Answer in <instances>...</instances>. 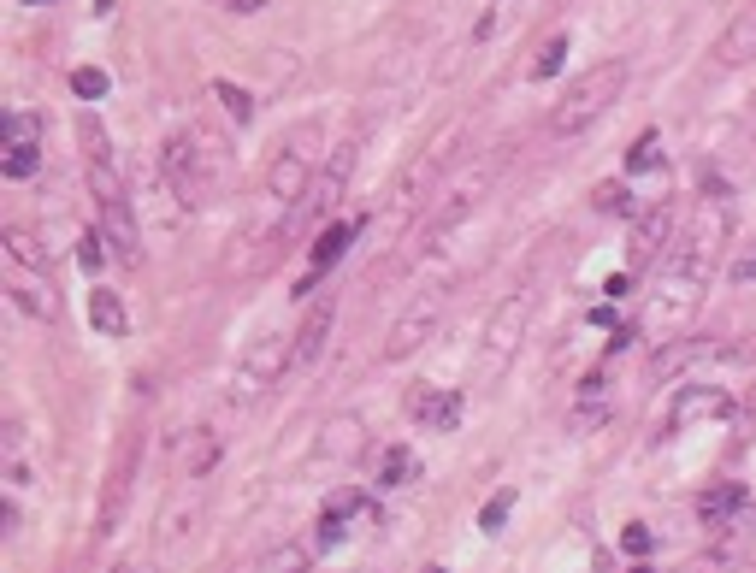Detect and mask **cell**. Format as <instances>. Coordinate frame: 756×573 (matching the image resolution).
<instances>
[{"instance_id":"cell-13","label":"cell","mask_w":756,"mask_h":573,"mask_svg":"<svg viewBox=\"0 0 756 573\" xmlns=\"http://www.w3.org/2000/svg\"><path fill=\"white\" fill-rule=\"evenodd\" d=\"M408 414H414L426 432H455L461 414H467V396H461V390H414V396H408Z\"/></svg>"},{"instance_id":"cell-25","label":"cell","mask_w":756,"mask_h":573,"mask_svg":"<svg viewBox=\"0 0 756 573\" xmlns=\"http://www.w3.org/2000/svg\"><path fill=\"white\" fill-rule=\"evenodd\" d=\"M319 544H284L272 562H266V573H308V562H314Z\"/></svg>"},{"instance_id":"cell-26","label":"cell","mask_w":756,"mask_h":573,"mask_svg":"<svg viewBox=\"0 0 756 573\" xmlns=\"http://www.w3.org/2000/svg\"><path fill=\"white\" fill-rule=\"evenodd\" d=\"M514 503H520V491H497V497L479 509V532H503V520L514 514Z\"/></svg>"},{"instance_id":"cell-23","label":"cell","mask_w":756,"mask_h":573,"mask_svg":"<svg viewBox=\"0 0 756 573\" xmlns=\"http://www.w3.org/2000/svg\"><path fill=\"white\" fill-rule=\"evenodd\" d=\"M6 255L18 260V266H30V272H48V255L36 249V237H30V231H6Z\"/></svg>"},{"instance_id":"cell-2","label":"cell","mask_w":756,"mask_h":573,"mask_svg":"<svg viewBox=\"0 0 756 573\" xmlns=\"http://www.w3.org/2000/svg\"><path fill=\"white\" fill-rule=\"evenodd\" d=\"M497 172H503V154H485V160H467L438 195H432V207H426V219L414 225V255H426V249H438L449 231H461L473 213H479V201L491 195L497 184ZM408 255V260H414Z\"/></svg>"},{"instance_id":"cell-21","label":"cell","mask_w":756,"mask_h":573,"mask_svg":"<svg viewBox=\"0 0 756 573\" xmlns=\"http://www.w3.org/2000/svg\"><path fill=\"white\" fill-rule=\"evenodd\" d=\"M739 503H745V491H739V485H721V491H709V497L697 503V514H703V526H727Z\"/></svg>"},{"instance_id":"cell-28","label":"cell","mask_w":756,"mask_h":573,"mask_svg":"<svg viewBox=\"0 0 756 573\" xmlns=\"http://www.w3.org/2000/svg\"><path fill=\"white\" fill-rule=\"evenodd\" d=\"M213 95L225 101V113H231L237 125H249V119H254V101L243 95V89H237V83H225V77H219V83H213Z\"/></svg>"},{"instance_id":"cell-24","label":"cell","mask_w":756,"mask_h":573,"mask_svg":"<svg viewBox=\"0 0 756 573\" xmlns=\"http://www.w3.org/2000/svg\"><path fill=\"white\" fill-rule=\"evenodd\" d=\"M42 142V119L36 113H12L6 119V148H36Z\"/></svg>"},{"instance_id":"cell-15","label":"cell","mask_w":756,"mask_h":573,"mask_svg":"<svg viewBox=\"0 0 756 573\" xmlns=\"http://www.w3.org/2000/svg\"><path fill=\"white\" fill-rule=\"evenodd\" d=\"M367 449V432H361V420L355 414H337V420H325V432H319V444H314V455L319 461H355Z\"/></svg>"},{"instance_id":"cell-5","label":"cell","mask_w":756,"mask_h":573,"mask_svg":"<svg viewBox=\"0 0 756 573\" xmlns=\"http://www.w3.org/2000/svg\"><path fill=\"white\" fill-rule=\"evenodd\" d=\"M526 325H532V290H508L497 302V314L485 319V337H479V355H473V384H497L514 367L520 343H526Z\"/></svg>"},{"instance_id":"cell-14","label":"cell","mask_w":756,"mask_h":573,"mask_svg":"<svg viewBox=\"0 0 756 573\" xmlns=\"http://www.w3.org/2000/svg\"><path fill=\"white\" fill-rule=\"evenodd\" d=\"M6 290H12V302H18L30 319H60V296H54L48 272H30V266H18V272L6 278Z\"/></svg>"},{"instance_id":"cell-37","label":"cell","mask_w":756,"mask_h":573,"mask_svg":"<svg viewBox=\"0 0 756 573\" xmlns=\"http://www.w3.org/2000/svg\"><path fill=\"white\" fill-rule=\"evenodd\" d=\"M632 290V278L627 272H615V278H609V284H603V296H609V302H621V296H627Z\"/></svg>"},{"instance_id":"cell-12","label":"cell","mask_w":756,"mask_h":573,"mask_svg":"<svg viewBox=\"0 0 756 573\" xmlns=\"http://www.w3.org/2000/svg\"><path fill=\"white\" fill-rule=\"evenodd\" d=\"M715 414H727V390L721 384H680V396L668 402V426L674 432H686L697 420H715Z\"/></svg>"},{"instance_id":"cell-42","label":"cell","mask_w":756,"mask_h":573,"mask_svg":"<svg viewBox=\"0 0 756 573\" xmlns=\"http://www.w3.org/2000/svg\"><path fill=\"white\" fill-rule=\"evenodd\" d=\"M367 573H378V568H367Z\"/></svg>"},{"instance_id":"cell-1","label":"cell","mask_w":756,"mask_h":573,"mask_svg":"<svg viewBox=\"0 0 756 573\" xmlns=\"http://www.w3.org/2000/svg\"><path fill=\"white\" fill-rule=\"evenodd\" d=\"M721 231H727V219H721L715 207H703L697 225L668 249V260H662V284H656L662 296L650 302V319H656V325H680V319L703 302V284H709V272H715Z\"/></svg>"},{"instance_id":"cell-38","label":"cell","mask_w":756,"mask_h":573,"mask_svg":"<svg viewBox=\"0 0 756 573\" xmlns=\"http://www.w3.org/2000/svg\"><path fill=\"white\" fill-rule=\"evenodd\" d=\"M219 6H225V12H260L266 0H219Z\"/></svg>"},{"instance_id":"cell-6","label":"cell","mask_w":756,"mask_h":573,"mask_svg":"<svg viewBox=\"0 0 756 573\" xmlns=\"http://www.w3.org/2000/svg\"><path fill=\"white\" fill-rule=\"evenodd\" d=\"M160 172H166V184H172V195H178L184 207H201L207 195L219 190L225 154H219V142H207L201 130H195V136H166V148H160Z\"/></svg>"},{"instance_id":"cell-10","label":"cell","mask_w":756,"mask_h":573,"mask_svg":"<svg viewBox=\"0 0 756 573\" xmlns=\"http://www.w3.org/2000/svg\"><path fill=\"white\" fill-rule=\"evenodd\" d=\"M136 461H142V438L130 432L125 449H119V467H113V479H107V497H101V520H95V532H101V538H113V532H119V520H125L130 491H136Z\"/></svg>"},{"instance_id":"cell-30","label":"cell","mask_w":756,"mask_h":573,"mask_svg":"<svg viewBox=\"0 0 756 573\" xmlns=\"http://www.w3.org/2000/svg\"><path fill=\"white\" fill-rule=\"evenodd\" d=\"M107 255H113V249H107L101 225H95V231H83V243H77V260H83V272H101V266H107Z\"/></svg>"},{"instance_id":"cell-34","label":"cell","mask_w":756,"mask_h":573,"mask_svg":"<svg viewBox=\"0 0 756 573\" xmlns=\"http://www.w3.org/2000/svg\"><path fill=\"white\" fill-rule=\"evenodd\" d=\"M597 207H603V213H632V195L621 190V184H603V190H597Z\"/></svg>"},{"instance_id":"cell-31","label":"cell","mask_w":756,"mask_h":573,"mask_svg":"<svg viewBox=\"0 0 756 573\" xmlns=\"http://www.w3.org/2000/svg\"><path fill=\"white\" fill-rule=\"evenodd\" d=\"M213 461H219V438H213V432H201V444L189 449V479H207V473H213Z\"/></svg>"},{"instance_id":"cell-17","label":"cell","mask_w":756,"mask_h":573,"mask_svg":"<svg viewBox=\"0 0 756 573\" xmlns=\"http://www.w3.org/2000/svg\"><path fill=\"white\" fill-rule=\"evenodd\" d=\"M715 54H721V65H745L756 60V6H745L727 30H721V42H715Z\"/></svg>"},{"instance_id":"cell-20","label":"cell","mask_w":756,"mask_h":573,"mask_svg":"<svg viewBox=\"0 0 756 573\" xmlns=\"http://www.w3.org/2000/svg\"><path fill=\"white\" fill-rule=\"evenodd\" d=\"M414 473H420V467H414V455H408L402 444H390L384 455H378V491H396V485H408Z\"/></svg>"},{"instance_id":"cell-39","label":"cell","mask_w":756,"mask_h":573,"mask_svg":"<svg viewBox=\"0 0 756 573\" xmlns=\"http://www.w3.org/2000/svg\"><path fill=\"white\" fill-rule=\"evenodd\" d=\"M113 573H148V568H142V562H119Z\"/></svg>"},{"instance_id":"cell-19","label":"cell","mask_w":756,"mask_h":573,"mask_svg":"<svg viewBox=\"0 0 756 573\" xmlns=\"http://www.w3.org/2000/svg\"><path fill=\"white\" fill-rule=\"evenodd\" d=\"M349 243H355V225H349V219H337V225H319L314 249H308V260H314V272H325L331 260H343V255H349Z\"/></svg>"},{"instance_id":"cell-11","label":"cell","mask_w":756,"mask_h":573,"mask_svg":"<svg viewBox=\"0 0 756 573\" xmlns=\"http://www.w3.org/2000/svg\"><path fill=\"white\" fill-rule=\"evenodd\" d=\"M331 319H337V302H314L308 319L290 331V337H296V349H290V373H308L319 355H325V343H331Z\"/></svg>"},{"instance_id":"cell-7","label":"cell","mask_w":756,"mask_h":573,"mask_svg":"<svg viewBox=\"0 0 756 573\" xmlns=\"http://www.w3.org/2000/svg\"><path fill=\"white\" fill-rule=\"evenodd\" d=\"M319 136H325V125H319V119H308V125L284 142V154L266 166V184H260V195H266V201H278V207H290V219H296V207L314 195V142H319Z\"/></svg>"},{"instance_id":"cell-33","label":"cell","mask_w":756,"mask_h":573,"mask_svg":"<svg viewBox=\"0 0 756 573\" xmlns=\"http://www.w3.org/2000/svg\"><path fill=\"white\" fill-rule=\"evenodd\" d=\"M36 160H42L36 148H6V178H30V172H36Z\"/></svg>"},{"instance_id":"cell-8","label":"cell","mask_w":756,"mask_h":573,"mask_svg":"<svg viewBox=\"0 0 756 573\" xmlns=\"http://www.w3.org/2000/svg\"><path fill=\"white\" fill-rule=\"evenodd\" d=\"M443 308H449V290H420V296L396 314V325H390V337H384V361H408L414 349H426V337L438 331Z\"/></svg>"},{"instance_id":"cell-35","label":"cell","mask_w":756,"mask_h":573,"mask_svg":"<svg viewBox=\"0 0 756 573\" xmlns=\"http://www.w3.org/2000/svg\"><path fill=\"white\" fill-rule=\"evenodd\" d=\"M756 278V249H745V255L733 260V284H751Z\"/></svg>"},{"instance_id":"cell-22","label":"cell","mask_w":756,"mask_h":573,"mask_svg":"<svg viewBox=\"0 0 756 573\" xmlns=\"http://www.w3.org/2000/svg\"><path fill=\"white\" fill-rule=\"evenodd\" d=\"M361 509H367V497L343 485V491H331V497H325V514H319V520H331V526H349Z\"/></svg>"},{"instance_id":"cell-3","label":"cell","mask_w":756,"mask_h":573,"mask_svg":"<svg viewBox=\"0 0 756 573\" xmlns=\"http://www.w3.org/2000/svg\"><path fill=\"white\" fill-rule=\"evenodd\" d=\"M89 195H95V219H101V237L119 266H142V225L130 213L125 178L113 166V154H89Z\"/></svg>"},{"instance_id":"cell-27","label":"cell","mask_w":756,"mask_h":573,"mask_svg":"<svg viewBox=\"0 0 756 573\" xmlns=\"http://www.w3.org/2000/svg\"><path fill=\"white\" fill-rule=\"evenodd\" d=\"M71 89H77V101H101L107 95V71L101 65H77L71 71Z\"/></svg>"},{"instance_id":"cell-29","label":"cell","mask_w":756,"mask_h":573,"mask_svg":"<svg viewBox=\"0 0 756 573\" xmlns=\"http://www.w3.org/2000/svg\"><path fill=\"white\" fill-rule=\"evenodd\" d=\"M656 166H662V142H656V136H638L632 154H627V172L638 178V172H656Z\"/></svg>"},{"instance_id":"cell-41","label":"cell","mask_w":756,"mask_h":573,"mask_svg":"<svg viewBox=\"0 0 756 573\" xmlns=\"http://www.w3.org/2000/svg\"><path fill=\"white\" fill-rule=\"evenodd\" d=\"M426 573H449V568H426Z\"/></svg>"},{"instance_id":"cell-9","label":"cell","mask_w":756,"mask_h":573,"mask_svg":"<svg viewBox=\"0 0 756 573\" xmlns=\"http://www.w3.org/2000/svg\"><path fill=\"white\" fill-rule=\"evenodd\" d=\"M290 349H296V337L260 331L249 343V355H243V367H237V396H260L266 384L284 379V373H290Z\"/></svg>"},{"instance_id":"cell-32","label":"cell","mask_w":756,"mask_h":573,"mask_svg":"<svg viewBox=\"0 0 756 573\" xmlns=\"http://www.w3.org/2000/svg\"><path fill=\"white\" fill-rule=\"evenodd\" d=\"M562 60H567V36H556V42H544V54L532 60V77H538V83H544V77H556Z\"/></svg>"},{"instance_id":"cell-16","label":"cell","mask_w":756,"mask_h":573,"mask_svg":"<svg viewBox=\"0 0 756 573\" xmlns=\"http://www.w3.org/2000/svg\"><path fill=\"white\" fill-rule=\"evenodd\" d=\"M668 231H674V201H656L650 213H638V225H632V260H638V266L656 260L662 243H668Z\"/></svg>"},{"instance_id":"cell-4","label":"cell","mask_w":756,"mask_h":573,"mask_svg":"<svg viewBox=\"0 0 756 573\" xmlns=\"http://www.w3.org/2000/svg\"><path fill=\"white\" fill-rule=\"evenodd\" d=\"M627 60H603L591 65L585 77H573V89H567L562 101H556V113H550V130L556 136H579V130H591L615 101H621V89H627Z\"/></svg>"},{"instance_id":"cell-36","label":"cell","mask_w":756,"mask_h":573,"mask_svg":"<svg viewBox=\"0 0 756 573\" xmlns=\"http://www.w3.org/2000/svg\"><path fill=\"white\" fill-rule=\"evenodd\" d=\"M621 544H627L632 556H644V550H650V532H644V526H627V538H621Z\"/></svg>"},{"instance_id":"cell-40","label":"cell","mask_w":756,"mask_h":573,"mask_svg":"<svg viewBox=\"0 0 756 573\" xmlns=\"http://www.w3.org/2000/svg\"><path fill=\"white\" fill-rule=\"evenodd\" d=\"M632 573H656V568H632Z\"/></svg>"},{"instance_id":"cell-18","label":"cell","mask_w":756,"mask_h":573,"mask_svg":"<svg viewBox=\"0 0 756 573\" xmlns=\"http://www.w3.org/2000/svg\"><path fill=\"white\" fill-rule=\"evenodd\" d=\"M89 325L101 331V337H125L130 331V314H125V302H119V290H89Z\"/></svg>"}]
</instances>
